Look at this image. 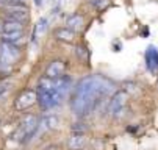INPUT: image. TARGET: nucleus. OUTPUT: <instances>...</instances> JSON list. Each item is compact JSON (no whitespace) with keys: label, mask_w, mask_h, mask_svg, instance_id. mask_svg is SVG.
<instances>
[{"label":"nucleus","mask_w":158,"mask_h":150,"mask_svg":"<svg viewBox=\"0 0 158 150\" xmlns=\"http://www.w3.org/2000/svg\"><path fill=\"white\" fill-rule=\"evenodd\" d=\"M144 56H146V66H147L149 72L158 74V49L153 46H149Z\"/></svg>","instance_id":"nucleus-6"},{"label":"nucleus","mask_w":158,"mask_h":150,"mask_svg":"<svg viewBox=\"0 0 158 150\" xmlns=\"http://www.w3.org/2000/svg\"><path fill=\"white\" fill-rule=\"evenodd\" d=\"M81 125H83V124H74V127H72L74 133H78V132H80V133L83 135V132L86 130V128H85V127H81Z\"/></svg>","instance_id":"nucleus-17"},{"label":"nucleus","mask_w":158,"mask_h":150,"mask_svg":"<svg viewBox=\"0 0 158 150\" xmlns=\"http://www.w3.org/2000/svg\"><path fill=\"white\" fill-rule=\"evenodd\" d=\"M64 72H66V64H64V61H61V59H55V61H52L49 66H47V69H46V75L50 77V78L63 77Z\"/></svg>","instance_id":"nucleus-7"},{"label":"nucleus","mask_w":158,"mask_h":150,"mask_svg":"<svg viewBox=\"0 0 158 150\" xmlns=\"http://www.w3.org/2000/svg\"><path fill=\"white\" fill-rule=\"evenodd\" d=\"M127 100H128V94H127L125 91H116L114 95L111 97L110 103H108V113L113 114V116L119 114V113L124 110Z\"/></svg>","instance_id":"nucleus-3"},{"label":"nucleus","mask_w":158,"mask_h":150,"mask_svg":"<svg viewBox=\"0 0 158 150\" xmlns=\"http://www.w3.org/2000/svg\"><path fill=\"white\" fill-rule=\"evenodd\" d=\"M55 38L63 41V42H72L74 38H75V31L71 30V28H67V27H61V28H56L55 31Z\"/></svg>","instance_id":"nucleus-9"},{"label":"nucleus","mask_w":158,"mask_h":150,"mask_svg":"<svg viewBox=\"0 0 158 150\" xmlns=\"http://www.w3.org/2000/svg\"><path fill=\"white\" fill-rule=\"evenodd\" d=\"M5 10H6V13H5L6 20H16V22L25 24L30 19L28 8H5Z\"/></svg>","instance_id":"nucleus-5"},{"label":"nucleus","mask_w":158,"mask_h":150,"mask_svg":"<svg viewBox=\"0 0 158 150\" xmlns=\"http://www.w3.org/2000/svg\"><path fill=\"white\" fill-rule=\"evenodd\" d=\"M36 102H38V92L33 89H27L19 94V97L14 102V106L17 111H24V110L30 108V106H33Z\"/></svg>","instance_id":"nucleus-2"},{"label":"nucleus","mask_w":158,"mask_h":150,"mask_svg":"<svg viewBox=\"0 0 158 150\" xmlns=\"http://www.w3.org/2000/svg\"><path fill=\"white\" fill-rule=\"evenodd\" d=\"M47 27H49V20H47L46 17L39 19L38 24L35 25V30H33V39H38L39 36H42L44 33H46Z\"/></svg>","instance_id":"nucleus-13"},{"label":"nucleus","mask_w":158,"mask_h":150,"mask_svg":"<svg viewBox=\"0 0 158 150\" xmlns=\"http://www.w3.org/2000/svg\"><path fill=\"white\" fill-rule=\"evenodd\" d=\"M85 142H86V141H85V136H83L81 133H78V135L75 133V135L69 139L67 145H69V148H71V150H80V148L85 145Z\"/></svg>","instance_id":"nucleus-14"},{"label":"nucleus","mask_w":158,"mask_h":150,"mask_svg":"<svg viewBox=\"0 0 158 150\" xmlns=\"http://www.w3.org/2000/svg\"><path fill=\"white\" fill-rule=\"evenodd\" d=\"M113 83L100 75H89L78 81L74 91L71 108L77 116H88L97 110L102 100L113 91Z\"/></svg>","instance_id":"nucleus-1"},{"label":"nucleus","mask_w":158,"mask_h":150,"mask_svg":"<svg viewBox=\"0 0 158 150\" xmlns=\"http://www.w3.org/2000/svg\"><path fill=\"white\" fill-rule=\"evenodd\" d=\"M11 89V83L10 81H2L0 83V100H2Z\"/></svg>","instance_id":"nucleus-15"},{"label":"nucleus","mask_w":158,"mask_h":150,"mask_svg":"<svg viewBox=\"0 0 158 150\" xmlns=\"http://www.w3.org/2000/svg\"><path fill=\"white\" fill-rule=\"evenodd\" d=\"M24 30V24L16 22V20H5L2 25V33H13V31H22Z\"/></svg>","instance_id":"nucleus-12"},{"label":"nucleus","mask_w":158,"mask_h":150,"mask_svg":"<svg viewBox=\"0 0 158 150\" xmlns=\"http://www.w3.org/2000/svg\"><path fill=\"white\" fill-rule=\"evenodd\" d=\"M83 25H85V20H83V16H80V14H72L66 20V27L74 31H80L83 28Z\"/></svg>","instance_id":"nucleus-10"},{"label":"nucleus","mask_w":158,"mask_h":150,"mask_svg":"<svg viewBox=\"0 0 158 150\" xmlns=\"http://www.w3.org/2000/svg\"><path fill=\"white\" fill-rule=\"evenodd\" d=\"M19 47L10 42H3L2 41V50H0V63L3 64H11L19 58Z\"/></svg>","instance_id":"nucleus-4"},{"label":"nucleus","mask_w":158,"mask_h":150,"mask_svg":"<svg viewBox=\"0 0 158 150\" xmlns=\"http://www.w3.org/2000/svg\"><path fill=\"white\" fill-rule=\"evenodd\" d=\"M39 124H41L42 128H49V130H50V128H56V127H58L60 119H58V116H55V114H47V116H42V117H41Z\"/></svg>","instance_id":"nucleus-11"},{"label":"nucleus","mask_w":158,"mask_h":150,"mask_svg":"<svg viewBox=\"0 0 158 150\" xmlns=\"http://www.w3.org/2000/svg\"><path fill=\"white\" fill-rule=\"evenodd\" d=\"M91 3H93L97 10H103V8L110 3V0H91Z\"/></svg>","instance_id":"nucleus-16"},{"label":"nucleus","mask_w":158,"mask_h":150,"mask_svg":"<svg viewBox=\"0 0 158 150\" xmlns=\"http://www.w3.org/2000/svg\"><path fill=\"white\" fill-rule=\"evenodd\" d=\"M35 2H36V5H38V6H42V3H44L42 0H35Z\"/></svg>","instance_id":"nucleus-18"},{"label":"nucleus","mask_w":158,"mask_h":150,"mask_svg":"<svg viewBox=\"0 0 158 150\" xmlns=\"http://www.w3.org/2000/svg\"><path fill=\"white\" fill-rule=\"evenodd\" d=\"M2 41L3 42H10L19 47V44L24 42V30L22 31H13V33H2Z\"/></svg>","instance_id":"nucleus-8"}]
</instances>
